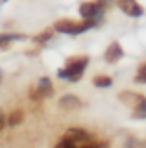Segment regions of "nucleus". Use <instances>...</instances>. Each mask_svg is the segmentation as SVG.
<instances>
[{
	"instance_id": "423d86ee",
	"label": "nucleus",
	"mask_w": 146,
	"mask_h": 148,
	"mask_svg": "<svg viewBox=\"0 0 146 148\" xmlns=\"http://www.w3.org/2000/svg\"><path fill=\"white\" fill-rule=\"evenodd\" d=\"M120 100L124 102L126 106H130V108H137V106L143 104L146 98L143 95H137V92H131V91H122L120 92Z\"/></svg>"
},
{
	"instance_id": "20e7f679",
	"label": "nucleus",
	"mask_w": 146,
	"mask_h": 148,
	"mask_svg": "<svg viewBox=\"0 0 146 148\" xmlns=\"http://www.w3.org/2000/svg\"><path fill=\"white\" fill-rule=\"evenodd\" d=\"M122 56H124V50H122L120 43H111L107 46L106 54H104V59H106L107 63H117Z\"/></svg>"
},
{
	"instance_id": "6ab92c4d",
	"label": "nucleus",
	"mask_w": 146,
	"mask_h": 148,
	"mask_svg": "<svg viewBox=\"0 0 146 148\" xmlns=\"http://www.w3.org/2000/svg\"><path fill=\"white\" fill-rule=\"evenodd\" d=\"M0 80H2V72H0Z\"/></svg>"
},
{
	"instance_id": "f03ea898",
	"label": "nucleus",
	"mask_w": 146,
	"mask_h": 148,
	"mask_svg": "<svg viewBox=\"0 0 146 148\" xmlns=\"http://www.w3.org/2000/svg\"><path fill=\"white\" fill-rule=\"evenodd\" d=\"M63 139H67V141H70L72 145H76V143H87L91 139V135L83 128H68L65 132V135H63Z\"/></svg>"
},
{
	"instance_id": "7ed1b4c3",
	"label": "nucleus",
	"mask_w": 146,
	"mask_h": 148,
	"mask_svg": "<svg viewBox=\"0 0 146 148\" xmlns=\"http://www.w3.org/2000/svg\"><path fill=\"white\" fill-rule=\"evenodd\" d=\"M118 8L130 17H141L143 15V8L135 0H118Z\"/></svg>"
},
{
	"instance_id": "2eb2a0df",
	"label": "nucleus",
	"mask_w": 146,
	"mask_h": 148,
	"mask_svg": "<svg viewBox=\"0 0 146 148\" xmlns=\"http://www.w3.org/2000/svg\"><path fill=\"white\" fill-rule=\"evenodd\" d=\"M50 37H52V30H46V32H43V34H39L35 37V41H37V43H46Z\"/></svg>"
},
{
	"instance_id": "6e6552de",
	"label": "nucleus",
	"mask_w": 146,
	"mask_h": 148,
	"mask_svg": "<svg viewBox=\"0 0 146 148\" xmlns=\"http://www.w3.org/2000/svg\"><path fill=\"white\" fill-rule=\"evenodd\" d=\"M80 15L85 18V21H93L94 17L98 15V4H93V2H85L80 6Z\"/></svg>"
},
{
	"instance_id": "4468645a",
	"label": "nucleus",
	"mask_w": 146,
	"mask_h": 148,
	"mask_svg": "<svg viewBox=\"0 0 146 148\" xmlns=\"http://www.w3.org/2000/svg\"><path fill=\"white\" fill-rule=\"evenodd\" d=\"M126 148H144V145L141 141H137L135 137H131V139H128L126 141V145H124Z\"/></svg>"
},
{
	"instance_id": "ddd939ff",
	"label": "nucleus",
	"mask_w": 146,
	"mask_h": 148,
	"mask_svg": "<svg viewBox=\"0 0 146 148\" xmlns=\"http://www.w3.org/2000/svg\"><path fill=\"white\" fill-rule=\"evenodd\" d=\"M15 39H22V35H15V34H4V35H0V46H4L6 43L15 41Z\"/></svg>"
},
{
	"instance_id": "0eeeda50",
	"label": "nucleus",
	"mask_w": 146,
	"mask_h": 148,
	"mask_svg": "<svg viewBox=\"0 0 146 148\" xmlns=\"http://www.w3.org/2000/svg\"><path fill=\"white\" fill-rule=\"evenodd\" d=\"M81 100L74 95H65L63 98H59V108L61 109H80L81 108Z\"/></svg>"
},
{
	"instance_id": "a211bd4d",
	"label": "nucleus",
	"mask_w": 146,
	"mask_h": 148,
	"mask_svg": "<svg viewBox=\"0 0 146 148\" xmlns=\"http://www.w3.org/2000/svg\"><path fill=\"white\" fill-rule=\"evenodd\" d=\"M4 126H6V117H4V113L0 111V132L4 130Z\"/></svg>"
},
{
	"instance_id": "dca6fc26",
	"label": "nucleus",
	"mask_w": 146,
	"mask_h": 148,
	"mask_svg": "<svg viewBox=\"0 0 146 148\" xmlns=\"http://www.w3.org/2000/svg\"><path fill=\"white\" fill-rule=\"evenodd\" d=\"M56 148H76V146L72 145L70 141H67V139H63V141H59L57 145H56Z\"/></svg>"
},
{
	"instance_id": "f257e3e1",
	"label": "nucleus",
	"mask_w": 146,
	"mask_h": 148,
	"mask_svg": "<svg viewBox=\"0 0 146 148\" xmlns=\"http://www.w3.org/2000/svg\"><path fill=\"white\" fill-rule=\"evenodd\" d=\"M89 63V58L87 56H80V58H72L67 61V67L63 71H59V78L63 80H70V82H78L81 78V72L85 71Z\"/></svg>"
},
{
	"instance_id": "39448f33",
	"label": "nucleus",
	"mask_w": 146,
	"mask_h": 148,
	"mask_svg": "<svg viewBox=\"0 0 146 148\" xmlns=\"http://www.w3.org/2000/svg\"><path fill=\"white\" fill-rule=\"evenodd\" d=\"M54 30L59 34H67V35H78V22L72 21H59L54 24Z\"/></svg>"
},
{
	"instance_id": "9d476101",
	"label": "nucleus",
	"mask_w": 146,
	"mask_h": 148,
	"mask_svg": "<svg viewBox=\"0 0 146 148\" xmlns=\"http://www.w3.org/2000/svg\"><path fill=\"white\" fill-rule=\"evenodd\" d=\"M22 119H24V111H22V109H15V111H11V113L8 115L6 124H8V126H19V124L22 122Z\"/></svg>"
},
{
	"instance_id": "f8f14e48",
	"label": "nucleus",
	"mask_w": 146,
	"mask_h": 148,
	"mask_svg": "<svg viewBox=\"0 0 146 148\" xmlns=\"http://www.w3.org/2000/svg\"><path fill=\"white\" fill-rule=\"evenodd\" d=\"M133 117L135 119H146V100L143 104H139L137 108H133Z\"/></svg>"
},
{
	"instance_id": "9b49d317",
	"label": "nucleus",
	"mask_w": 146,
	"mask_h": 148,
	"mask_svg": "<svg viewBox=\"0 0 146 148\" xmlns=\"http://www.w3.org/2000/svg\"><path fill=\"white\" fill-rule=\"evenodd\" d=\"M93 83H94V87H111L113 80L109 76H94Z\"/></svg>"
},
{
	"instance_id": "f3484780",
	"label": "nucleus",
	"mask_w": 146,
	"mask_h": 148,
	"mask_svg": "<svg viewBox=\"0 0 146 148\" xmlns=\"http://www.w3.org/2000/svg\"><path fill=\"white\" fill-rule=\"evenodd\" d=\"M81 148H102V143H96V141H87Z\"/></svg>"
},
{
	"instance_id": "1a4fd4ad",
	"label": "nucleus",
	"mask_w": 146,
	"mask_h": 148,
	"mask_svg": "<svg viewBox=\"0 0 146 148\" xmlns=\"http://www.w3.org/2000/svg\"><path fill=\"white\" fill-rule=\"evenodd\" d=\"M37 91H39V96H52L54 87H52L50 78H46V76L41 78V80H39V85H37Z\"/></svg>"
}]
</instances>
